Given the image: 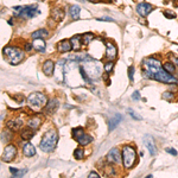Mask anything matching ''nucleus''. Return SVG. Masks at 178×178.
<instances>
[{
    "label": "nucleus",
    "mask_w": 178,
    "mask_h": 178,
    "mask_svg": "<svg viewBox=\"0 0 178 178\" xmlns=\"http://www.w3.org/2000/svg\"><path fill=\"white\" fill-rule=\"evenodd\" d=\"M143 74L146 79L154 80L157 82L169 83V85L178 83L177 79L163 68L162 62L158 61L157 58H153V57L145 58L143 61Z\"/></svg>",
    "instance_id": "obj_1"
},
{
    "label": "nucleus",
    "mask_w": 178,
    "mask_h": 178,
    "mask_svg": "<svg viewBox=\"0 0 178 178\" xmlns=\"http://www.w3.org/2000/svg\"><path fill=\"white\" fill-rule=\"evenodd\" d=\"M57 141H58V134H57L56 129H49L43 135L40 144H39V148L48 153L52 152L57 145Z\"/></svg>",
    "instance_id": "obj_2"
},
{
    "label": "nucleus",
    "mask_w": 178,
    "mask_h": 178,
    "mask_svg": "<svg viewBox=\"0 0 178 178\" xmlns=\"http://www.w3.org/2000/svg\"><path fill=\"white\" fill-rule=\"evenodd\" d=\"M46 102H48V99H46L45 94H43L40 91L31 93L28 96V99H26L28 106L33 112H39L40 109H43L45 107Z\"/></svg>",
    "instance_id": "obj_3"
},
{
    "label": "nucleus",
    "mask_w": 178,
    "mask_h": 178,
    "mask_svg": "<svg viewBox=\"0 0 178 178\" xmlns=\"http://www.w3.org/2000/svg\"><path fill=\"white\" fill-rule=\"evenodd\" d=\"M121 157H122V164L126 169L133 168L135 160H137V151L133 146H123L121 150Z\"/></svg>",
    "instance_id": "obj_4"
},
{
    "label": "nucleus",
    "mask_w": 178,
    "mask_h": 178,
    "mask_svg": "<svg viewBox=\"0 0 178 178\" xmlns=\"http://www.w3.org/2000/svg\"><path fill=\"white\" fill-rule=\"evenodd\" d=\"M4 54L12 65L19 64L24 58V51L19 48H16V46H5Z\"/></svg>",
    "instance_id": "obj_5"
},
{
    "label": "nucleus",
    "mask_w": 178,
    "mask_h": 178,
    "mask_svg": "<svg viewBox=\"0 0 178 178\" xmlns=\"http://www.w3.org/2000/svg\"><path fill=\"white\" fill-rule=\"evenodd\" d=\"M73 138L81 145V146H87L93 141V137L89 135L87 133H85L83 128L77 127L73 129Z\"/></svg>",
    "instance_id": "obj_6"
},
{
    "label": "nucleus",
    "mask_w": 178,
    "mask_h": 178,
    "mask_svg": "<svg viewBox=\"0 0 178 178\" xmlns=\"http://www.w3.org/2000/svg\"><path fill=\"white\" fill-rule=\"evenodd\" d=\"M83 68H85V70H86V73H87V75L89 76L90 80L91 79L94 80V79H97V77L101 76V67H100V64L94 63V61H93V63L86 62Z\"/></svg>",
    "instance_id": "obj_7"
},
{
    "label": "nucleus",
    "mask_w": 178,
    "mask_h": 178,
    "mask_svg": "<svg viewBox=\"0 0 178 178\" xmlns=\"http://www.w3.org/2000/svg\"><path fill=\"white\" fill-rule=\"evenodd\" d=\"M17 156V147L12 144L7 145L6 147L4 148V152H2V156H1V160L2 162H6V163H10L12 162Z\"/></svg>",
    "instance_id": "obj_8"
},
{
    "label": "nucleus",
    "mask_w": 178,
    "mask_h": 178,
    "mask_svg": "<svg viewBox=\"0 0 178 178\" xmlns=\"http://www.w3.org/2000/svg\"><path fill=\"white\" fill-rule=\"evenodd\" d=\"M107 162L111 164H121L122 162V157H121V152L118 147H113L109 150V152L107 153Z\"/></svg>",
    "instance_id": "obj_9"
},
{
    "label": "nucleus",
    "mask_w": 178,
    "mask_h": 178,
    "mask_svg": "<svg viewBox=\"0 0 178 178\" xmlns=\"http://www.w3.org/2000/svg\"><path fill=\"white\" fill-rule=\"evenodd\" d=\"M152 10H153V6L151 5V4H148V2H140V4H138L137 5V7H135V11H137V13L140 16V17H147L148 14L152 12Z\"/></svg>",
    "instance_id": "obj_10"
},
{
    "label": "nucleus",
    "mask_w": 178,
    "mask_h": 178,
    "mask_svg": "<svg viewBox=\"0 0 178 178\" xmlns=\"http://www.w3.org/2000/svg\"><path fill=\"white\" fill-rule=\"evenodd\" d=\"M118 56V48L112 42H106V58L108 61H114Z\"/></svg>",
    "instance_id": "obj_11"
},
{
    "label": "nucleus",
    "mask_w": 178,
    "mask_h": 178,
    "mask_svg": "<svg viewBox=\"0 0 178 178\" xmlns=\"http://www.w3.org/2000/svg\"><path fill=\"white\" fill-rule=\"evenodd\" d=\"M37 13H38V7H37V5H29V6H23L18 16L32 18V17H34Z\"/></svg>",
    "instance_id": "obj_12"
},
{
    "label": "nucleus",
    "mask_w": 178,
    "mask_h": 178,
    "mask_svg": "<svg viewBox=\"0 0 178 178\" xmlns=\"http://www.w3.org/2000/svg\"><path fill=\"white\" fill-rule=\"evenodd\" d=\"M68 58L76 62V63H86V62L94 61V58L90 57L88 54H74V55H70Z\"/></svg>",
    "instance_id": "obj_13"
},
{
    "label": "nucleus",
    "mask_w": 178,
    "mask_h": 178,
    "mask_svg": "<svg viewBox=\"0 0 178 178\" xmlns=\"http://www.w3.org/2000/svg\"><path fill=\"white\" fill-rule=\"evenodd\" d=\"M82 34H76L74 37L70 38V43H71V48L74 51H80L83 43H82Z\"/></svg>",
    "instance_id": "obj_14"
},
{
    "label": "nucleus",
    "mask_w": 178,
    "mask_h": 178,
    "mask_svg": "<svg viewBox=\"0 0 178 178\" xmlns=\"http://www.w3.org/2000/svg\"><path fill=\"white\" fill-rule=\"evenodd\" d=\"M144 144H145V146L148 150V152H150L151 156H154L157 153V148H156V145H154L153 138L151 135H145L144 137Z\"/></svg>",
    "instance_id": "obj_15"
},
{
    "label": "nucleus",
    "mask_w": 178,
    "mask_h": 178,
    "mask_svg": "<svg viewBox=\"0 0 178 178\" xmlns=\"http://www.w3.org/2000/svg\"><path fill=\"white\" fill-rule=\"evenodd\" d=\"M57 50H58V52H61V54H64V52H69L70 50H73L70 40H68V39L61 40L58 44H57Z\"/></svg>",
    "instance_id": "obj_16"
},
{
    "label": "nucleus",
    "mask_w": 178,
    "mask_h": 178,
    "mask_svg": "<svg viewBox=\"0 0 178 178\" xmlns=\"http://www.w3.org/2000/svg\"><path fill=\"white\" fill-rule=\"evenodd\" d=\"M54 70H55V63L50 59L45 61L43 63V73L46 75V76H51L54 74Z\"/></svg>",
    "instance_id": "obj_17"
},
{
    "label": "nucleus",
    "mask_w": 178,
    "mask_h": 178,
    "mask_svg": "<svg viewBox=\"0 0 178 178\" xmlns=\"http://www.w3.org/2000/svg\"><path fill=\"white\" fill-rule=\"evenodd\" d=\"M32 45H33V49H34L36 51H39V52H44L45 49H46V44H45V42L43 40V38H37V39H34L33 43H32Z\"/></svg>",
    "instance_id": "obj_18"
},
{
    "label": "nucleus",
    "mask_w": 178,
    "mask_h": 178,
    "mask_svg": "<svg viewBox=\"0 0 178 178\" xmlns=\"http://www.w3.org/2000/svg\"><path fill=\"white\" fill-rule=\"evenodd\" d=\"M23 126V120L22 119H12L10 121H7V127L11 128L12 131H18Z\"/></svg>",
    "instance_id": "obj_19"
},
{
    "label": "nucleus",
    "mask_w": 178,
    "mask_h": 178,
    "mask_svg": "<svg viewBox=\"0 0 178 178\" xmlns=\"http://www.w3.org/2000/svg\"><path fill=\"white\" fill-rule=\"evenodd\" d=\"M121 120H122V115L121 114H115L113 118L109 120V125H108V131L109 132H112V131H114L117 127H118V125L121 122Z\"/></svg>",
    "instance_id": "obj_20"
},
{
    "label": "nucleus",
    "mask_w": 178,
    "mask_h": 178,
    "mask_svg": "<svg viewBox=\"0 0 178 178\" xmlns=\"http://www.w3.org/2000/svg\"><path fill=\"white\" fill-rule=\"evenodd\" d=\"M57 108H58V101L55 100V99H52V100H50V101L46 102V105L44 107V111L48 112V113H54V112H56Z\"/></svg>",
    "instance_id": "obj_21"
},
{
    "label": "nucleus",
    "mask_w": 178,
    "mask_h": 178,
    "mask_svg": "<svg viewBox=\"0 0 178 178\" xmlns=\"http://www.w3.org/2000/svg\"><path fill=\"white\" fill-rule=\"evenodd\" d=\"M40 123H42V119L38 117H32L28 120V127H31L33 129H38Z\"/></svg>",
    "instance_id": "obj_22"
},
{
    "label": "nucleus",
    "mask_w": 178,
    "mask_h": 178,
    "mask_svg": "<svg viewBox=\"0 0 178 178\" xmlns=\"http://www.w3.org/2000/svg\"><path fill=\"white\" fill-rule=\"evenodd\" d=\"M80 12H81V8H80V6H77V5H73V6H70V8H69V14H70V17H71L74 20H77V19L80 18Z\"/></svg>",
    "instance_id": "obj_23"
},
{
    "label": "nucleus",
    "mask_w": 178,
    "mask_h": 178,
    "mask_svg": "<svg viewBox=\"0 0 178 178\" xmlns=\"http://www.w3.org/2000/svg\"><path fill=\"white\" fill-rule=\"evenodd\" d=\"M23 152H24V154H25L26 157H33V156L36 154V148H34V146H33L32 144L26 143V144L23 146Z\"/></svg>",
    "instance_id": "obj_24"
},
{
    "label": "nucleus",
    "mask_w": 178,
    "mask_h": 178,
    "mask_svg": "<svg viewBox=\"0 0 178 178\" xmlns=\"http://www.w3.org/2000/svg\"><path fill=\"white\" fill-rule=\"evenodd\" d=\"M34 131L36 129H33V128H24L22 132H20V137H22V139H24V140H30L33 135H34Z\"/></svg>",
    "instance_id": "obj_25"
},
{
    "label": "nucleus",
    "mask_w": 178,
    "mask_h": 178,
    "mask_svg": "<svg viewBox=\"0 0 178 178\" xmlns=\"http://www.w3.org/2000/svg\"><path fill=\"white\" fill-rule=\"evenodd\" d=\"M52 18L56 20V22H61V20H63L64 19V16H65V13H64V11L63 10H61V8H55V10H52Z\"/></svg>",
    "instance_id": "obj_26"
},
{
    "label": "nucleus",
    "mask_w": 178,
    "mask_h": 178,
    "mask_svg": "<svg viewBox=\"0 0 178 178\" xmlns=\"http://www.w3.org/2000/svg\"><path fill=\"white\" fill-rule=\"evenodd\" d=\"M48 36H49V32H48V30H45V29L37 30V31H34V32L31 34V37H32L33 39H37V38H44V37H48Z\"/></svg>",
    "instance_id": "obj_27"
},
{
    "label": "nucleus",
    "mask_w": 178,
    "mask_h": 178,
    "mask_svg": "<svg viewBox=\"0 0 178 178\" xmlns=\"http://www.w3.org/2000/svg\"><path fill=\"white\" fill-rule=\"evenodd\" d=\"M163 68H164L168 73H170V74H172V75L176 73V65H175V63H172V62H170V61L163 63Z\"/></svg>",
    "instance_id": "obj_28"
},
{
    "label": "nucleus",
    "mask_w": 178,
    "mask_h": 178,
    "mask_svg": "<svg viewBox=\"0 0 178 178\" xmlns=\"http://www.w3.org/2000/svg\"><path fill=\"white\" fill-rule=\"evenodd\" d=\"M10 172L12 174L13 177H23L24 175H26L28 169H23V170H16L14 168H10Z\"/></svg>",
    "instance_id": "obj_29"
},
{
    "label": "nucleus",
    "mask_w": 178,
    "mask_h": 178,
    "mask_svg": "<svg viewBox=\"0 0 178 178\" xmlns=\"http://www.w3.org/2000/svg\"><path fill=\"white\" fill-rule=\"evenodd\" d=\"M12 139V132H11V128L10 129H4L2 133H1V140L4 143L6 141H10Z\"/></svg>",
    "instance_id": "obj_30"
},
{
    "label": "nucleus",
    "mask_w": 178,
    "mask_h": 178,
    "mask_svg": "<svg viewBox=\"0 0 178 178\" xmlns=\"http://www.w3.org/2000/svg\"><path fill=\"white\" fill-rule=\"evenodd\" d=\"M162 97H163V100H165V101H174V100H175V94H174V91L168 90V91H164V93H163Z\"/></svg>",
    "instance_id": "obj_31"
},
{
    "label": "nucleus",
    "mask_w": 178,
    "mask_h": 178,
    "mask_svg": "<svg viewBox=\"0 0 178 178\" xmlns=\"http://www.w3.org/2000/svg\"><path fill=\"white\" fill-rule=\"evenodd\" d=\"M74 157H75L77 160L83 159V157H85V151H83V148H81V147L76 148V150L74 151Z\"/></svg>",
    "instance_id": "obj_32"
},
{
    "label": "nucleus",
    "mask_w": 178,
    "mask_h": 178,
    "mask_svg": "<svg viewBox=\"0 0 178 178\" xmlns=\"http://www.w3.org/2000/svg\"><path fill=\"white\" fill-rule=\"evenodd\" d=\"M82 39H83V44L85 45H89L90 42L94 39V34L93 33H86L82 36Z\"/></svg>",
    "instance_id": "obj_33"
},
{
    "label": "nucleus",
    "mask_w": 178,
    "mask_h": 178,
    "mask_svg": "<svg viewBox=\"0 0 178 178\" xmlns=\"http://www.w3.org/2000/svg\"><path fill=\"white\" fill-rule=\"evenodd\" d=\"M113 68H114V62H113V61H108V62H106L105 65H103V69H105V71H106L107 74H111V71L113 70Z\"/></svg>",
    "instance_id": "obj_34"
},
{
    "label": "nucleus",
    "mask_w": 178,
    "mask_h": 178,
    "mask_svg": "<svg viewBox=\"0 0 178 178\" xmlns=\"http://www.w3.org/2000/svg\"><path fill=\"white\" fill-rule=\"evenodd\" d=\"M128 79H129L131 82L134 81V67H133V65H131V67L128 68Z\"/></svg>",
    "instance_id": "obj_35"
},
{
    "label": "nucleus",
    "mask_w": 178,
    "mask_h": 178,
    "mask_svg": "<svg viewBox=\"0 0 178 178\" xmlns=\"http://www.w3.org/2000/svg\"><path fill=\"white\" fill-rule=\"evenodd\" d=\"M128 113H129V115L134 119V120H141V117L138 115V114H135V112L133 109H128Z\"/></svg>",
    "instance_id": "obj_36"
},
{
    "label": "nucleus",
    "mask_w": 178,
    "mask_h": 178,
    "mask_svg": "<svg viewBox=\"0 0 178 178\" xmlns=\"http://www.w3.org/2000/svg\"><path fill=\"white\" fill-rule=\"evenodd\" d=\"M131 97H132L134 101H139V100H140V97H141V96H140V91H134V93L132 94V96H131Z\"/></svg>",
    "instance_id": "obj_37"
},
{
    "label": "nucleus",
    "mask_w": 178,
    "mask_h": 178,
    "mask_svg": "<svg viewBox=\"0 0 178 178\" xmlns=\"http://www.w3.org/2000/svg\"><path fill=\"white\" fill-rule=\"evenodd\" d=\"M164 14H165V17H166V18H170V19H175V18H176V14H175L174 12L165 11V12H164Z\"/></svg>",
    "instance_id": "obj_38"
},
{
    "label": "nucleus",
    "mask_w": 178,
    "mask_h": 178,
    "mask_svg": "<svg viewBox=\"0 0 178 178\" xmlns=\"http://www.w3.org/2000/svg\"><path fill=\"white\" fill-rule=\"evenodd\" d=\"M99 22H114V19L112 17H101V18H97Z\"/></svg>",
    "instance_id": "obj_39"
},
{
    "label": "nucleus",
    "mask_w": 178,
    "mask_h": 178,
    "mask_svg": "<svg viewBox=\"0 0 178 178\" xmlns=\"http://www.w3.org/2000/svg\"><path fill=\"white\" fill-rule=\"evenodd\" d=\"M165 151H166L168 153L172 154V156H177V151H176L175 148H172V147H166V148H165Z\"/></svg>",
    "instance_id": "obj_40"
},
{
    "label": "nucleus",
    "mask_w": 178,
    "mask_h": 178,
    "mask_svg": "<svg viewBox=\"0 0 178 178\" xmlns=\"http://www.w3.org/2000/svg\"><path fill=\"white\" fill-rule=\"evenodd\" d=\"M88 177L89 178H99L100 177V175H99L97 172H95V171H91V172L88 175Z\"/></svg>",
    "instance_id": "obj_41"
},
{
    "label": "nucleus",
    "mask_w": 178,
    "mask_h": 178,
    "mask_svg": "<svg viewBox=\"0 0 178 178\" xmlns=\"http://www.w3.org/2000/svg\"><path fill=\"white\" fill-rule=\"evenodd\" d=\"M32 48H33V45H32L31 43H26V44L24 45V49H25L26 51H30V50H31Z\"/></svg>",
    "instance_id": "obj_42"
},
{
    "label": "nucleus",
    "mask_w": 178,
    "mask_h": 178,
    "mask_svg": "<svg viewBox=\"0 0 178 178\" xmlns=\"http://www.w3.org/2000/svg\"><path fill=\"white\" fill-rule=\"evenodd\" d=\"M88 1H90V2H96L97 0H88Z\"/></svg>",
    "instance_id": "obj_43"
},
{
    "label": "nucleus",
    "mask_w": 178,
    "mask_h": 178,
    "mask_svg": "<svg viewBox=\"0 0 178 178\" xmlns=\"http://www.w3.org/2000/svg\"><path fill=\"white\" fill-rule=\"evenodd\" d=\"M175 62H176V64H177V67H178V58H175Z\"/></svg>",
    "instance_id": "obj_44"
},
{
    "label": "nucleus",
    "mask_w": 178,
    "mask_h": 178,
    "mask_svg": "<svg viewBox=\"0 0 178 178\" xmlns=\"http://www.w3.org/2000/svg\"><path fill=\"white\" fill-rule=\"evenodd\" d=\"M79 1H81V2H85V1H86V0H79Z\"/></svg>",
    "instance_id": "obj_45"
},
{
    "label": "nucleus",
    "mask_w": 178,
    "mask_h": 178,
    "mask_svg": "<svg viewBox=\"0 0 178 178\" xmlns=\"http://www.w3.org/2000/svg\"><path fill=\"white\" fill-rule=\"evenodd\" d=\"M37 1H43V0H37Z\"/></svg>",
    "instance_id": "obj_46"
}]
</instances>
